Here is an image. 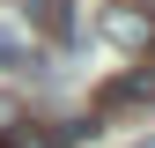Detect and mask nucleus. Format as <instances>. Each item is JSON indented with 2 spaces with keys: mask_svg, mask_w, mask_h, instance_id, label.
<instances>
[{
  "mask_svg": "<svg viewBox=\"0 0 155 148\" xmlns=\"http://www.w3.org/2000/svg\"><path fill=\"white\" fill-rule=\"evenodd\" d=\"M133 104H155V74H148V67L118 74L111 89H96V119H118V111H133Z\"/></svg>",
  "mask_w": 155,
  "mask_h": 148,
  "instance_id": "f257e3e1",
  "label": "nucleus"
},
{
  "mask_svg": "<svg viewBox=\"0 0 155 148\" xmlns=\"http://www.w3.org/2000/svg\"><path fill=\"white\" fill-rule=\"evenodd\" d=\"M104 37H111V45H126V52H148V45H155V15H140V8H111V15H104Z\"/></svg>",
  "mask_w": 155,
  "mask_h": 148,
  "instance_id": "f03ea898",
  "label": "nucleus"
},
{
  "mask_svg": "<svg viewBox=\"0 0 155 148\" xmlns=\"http://www.w3.org/2000/svg\"><path fill=\"white\" fill-rule=\"evenodd\" d=\"M22 8L37 15V30H45L52 45H74V37H81V15H74V0H22Z\"/></svg>",
  "mask_w": 155,
  "mask_h": 148,
  "instance_id": "7ed1b4c3",
  "label": "nucleus"
},
{
  "mask_svg": "<svg viewBox=\"0 0 155 148\" xmlns=\"http://www.w3.org/2000/svg\"><path fill=\"white\" fill-rule=\"evenodd\" d=\"M0 148H52V133H37L15 104H0Z\"/></svg>",
  "mask_w": 155,
  "mask_h": 148,
  "instance_id": "20e7f679",
  "label": "nucleus"
},
{
  "mask_svg": "<svg viewBox=\"0 0 155 148\" xmlns=\"http://www.w3.org/2000/svg\"><path fill=\"white\" fill-rule=\"evenodd\" d=\"M0 67H8V74H22V67H37V52H30V37H15V30H0Z\"/></svg>",
  "mask_w": 155,
  "mask_h": 148,
  "instance_id": "39448f33",
  "label": "nucleus"
},
{
  "mask_svg": "<svg viewBox=\"0 0 155 148\" xmlns=\"http://www.w3.org/2000/svg\"><path fill=\"white\" fill-rule=\"evenodd\" d=\"M133 148H155V133H148V141H133Z\"/></svg>",
  "mask_w": 155,
  "mask_h": 148,
  "instance_id": "423d86ee",
  "label": "nucleus"
}]
</instances>
